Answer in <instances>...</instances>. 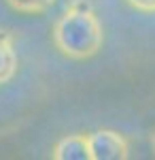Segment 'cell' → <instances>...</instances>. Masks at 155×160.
I'll return each mask as SVG.
<instances>
[{"mask_svg": "<svg viewBox=\"0 0 155 160\" xmlns=\"http://www.w3.org/2000/svg\"><path fill=\"white\" fill-rule=\"evenodd\" d=\"M7 4L21 15H40L47 13L55 4V0H7Z\"/></svg>", "mask_w": 155, "mask_h": 160, "instance_id": "obj_5", "label": "cell"}, {"mask_svg": "<svg viewBox=\"0 0 155 160\" xmlns=\"http://www.w3.org/2000/svg\"><path fill=\"white\" fill-rule=\"evenodd\" d=\"M19 66V58L15 51V43L13 37L7 30H0V86L9 83Z\"/></svg>", "mask_w": 155, "mask_h": 160, "instance_id": "obj_3", "label": "cell"}, {"mask_svg": "<svg viewBox=\"0 0 155 160\" xmlns=\"http://www.w3.org/2000/svg\"><path fill=\"white\" fill-rule=\"evenodd\" d=\"M51 37L62 56L70 60H87L102 49L104 28L89 2L74 0L58 17Z\"/></svg>", "mask_w": 155, "mask_h": 160, "instance_id": "obj_1", "label": "cell"}, {"mask_svg": "<svg viewBox=\"0 0 155 160\" xmlns=\"http://www.w3.org/2000/svg\"><path fill=\"white\" fill-rule=\"evenodd\" d=\"M87 137L89 160H123L128 158V141L117 130H96Z\"/></svg>", "mask_w": 155, "mask_h": 160, "instance_id": "obj_2", "label": "cell"}, {"mask_svg": "<svg viewBox=\"0 0 155 160\" xmlns=\"http://www.w3.org/2000/svg\"><path fill=\"white\" fill-rule=\"evenodd\" d=\"M53 158L55 160H89L87 137L85 135L64 137L53 148Z\"/></svg>", "mask_w": 155, "mask_h": 160, "instance_id": "obj_4", "label": "cell"}, {"mask_svg": "<svg viewBox=\"0 0 155 160\" xmlns=\"http://www.w3.org/2000/svg\"><path fill=\"white\" fill-rule=\"evenodd\" d=\"M125 2L140 13H155V0H125Z\"/></svg>", "mask_w": 155, "mask_h": 160, "instance_id": "obj_6", "label": "cell"}]
</instances>
